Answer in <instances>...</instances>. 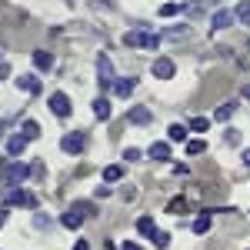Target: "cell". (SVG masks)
<instances>
[{"label":"cell","mask_w":250,"mask_h":250,"mask_svg":"<svg viewBox=\"0 0 250 250\" xmlns=\"http://www.w3.org/2000/svg\"><path fill=\"white\" fill-rule=\"evenodd\" d=\"M94 210V204H87V200H77V204H70V210L60 217V224L67 227V230H77L80 224H83V217H90Z\"/></svg>","instance_id":"cell-1"},{"label":"cell","mask_w":250,"mask_h":250,"mask_svg":"<svg viewBox=\"0 0 250 250\" xmlns=\"http://www.w3.org/2000/svg\"><path fill=\"white\" fill-rule=\"evenodd\" d=\"M3 204H7V207H34V193H27L20 184H7Z\"/></svg>","instance_id":"cell-2"},{"label":"cell","mask_w":250,"mask_h":250,"mask_svg":"<svg viewBox=\"0 0 250 250\" xmlns=\"http://www.w3.org/2000/svg\"><path fill=\"white\" fill-rule=\"evenodd\" d=\"M114 80H117V74H114L110 57H107V54H97V83H100V87H110Z\"/></svg>","instance_id":"cell-3"},{"label":"cell","mask_w":250,"mask_h":250,"mask_svg":"<svg viewBox=\"0 0 250 250\" xmlns=\"http://www.w3.org/2000/svg\"><path fill=\"white\" fill-rule=\"evenodd\" d=\"M83 147H87V137L83 134H63L60 137V150L63 154H83Z\"/></svg>","instance_id":"cell-4"},{"label":"cell","mask_w":250,"mask_h":250,"mask_svg":"<svg viewBox=\"0 0 250 250\" xmlns=\"http://www.w3.org/2000/svg\"><path fill=\"white\" fill-rule=\"evenodd\" d=\"M47 104H50V110H54L57 117H67L70 110H74V104H70V97L63 94V90H57V94H50V100H47Z\"/></svg>","instance_id":"cell-5"},{"label":"cell","mask_w":250,"mask_h":250,"mask_svg":"<svg viewBox=\"0 0 250 250\" xmlns=\"http://www.w3.org/2000/svg\"><path fill=\"white\" fill-rule=\"evenodd\" d=\"M150 70H154L157 80H170V77H173V60H170V57H157Z\"/></svg>","instance_id":"cell-6"},{"label":"cell","mask_w":250,"mask_h":250,"mask_svg":"<svg viewBox=\"0 0 250 250\" xmlns=\"http://www.w3.org/2000/svg\"><path fill=\"white\" fill-rule=\"evenodd\" d=\"M17 87L23 90V94H40V80L34 77V74H20V77H17Z\"/></svg>","instance_id":"cell-7"},{"label":"cell","mask_w":250,"mask_h":250,"mask_svg":"<svg viewBox=\"0 0 250 250\" xmlns=\"http://www.w3.org/2000/svg\"><path fill=\"white\" fill-rule=\"evenodd\" d=\"M23 150H27V137H23V134H14L10 140H7V154H10V157H20Z\"/></svg>","instance_id":"cell-8"},{"label":"cell","mask_w":250,"mask_h":250,"mask_svg":"<svg viewBox=\"0 0 250 250\" xmlns=\"http://www.w3.org/2000/svg\"><path fill=\"white\" fill-rule=\"evenodd\" d=\"M27 167H23V164H10V167H7V180H10V184H23V180H27Z\"/></svg>","instance_id":"cell-9"},{"label":"cell","mask_w":250,"mask_h":250,"mask_svg":"<svg viewBox=\"0 0 250 250\" xmlns=\"http://www.w3.org/2000/svg\"><path fill=\"white\" fill-rule=\"evenodd\" d=\"M233 20H237V17H233L230 10H217V14H213V30H227Z\"/></svg>","instance_id":"cell-10"},{"label":"cell","mask_w":250,"mask_h":250,"mask_svg":"<svg viewBox=\"0 0 250 250\" xmlns=\"http://www.w3.org/2000/svg\"><path fill=\"white\" fill-rule=\"evenodd\" d=\"M94 117L97 120H110V100L107 97H97L94 100Z\"/></svg>","instance_id":"cell-11"},{"label":"cell","mask_w":250,"mask_h":250,"mask_svg":"<svg viewBox=\"0 0 250 250\" xmlns=\"http://www.w3.org/2000/svg\"><path fill=\"white\" fill-rule=\"evenodd\" d=\"M110 87H114V94L120 97V100H124V97H130V94H134V80H120V77H117L114 83H110Z\"/></svg>","instance_id":"cell-12"},{"label":"cell","mask_w":250,"mask_h":250,"mask_svg":"<svg viewBox=\"0 0 250 250\" xmlns=\"http://www.w3.org/2000/svg\"><path fill=\"white\" fill-rule=\"evenodd\" d=\"M167 137H170L173 144H187V127L184 124H170L167 127Z\"/></svg>","instance_id":"cell-13"},{"label":"cell","mask_w":250,"mask_h":250,"mask_svg":"<svg viewBox=\"0 0 250 250\" xmlns=\"http://www.w3.org/2000/svg\"><path fill=\"white\" fill-rule=\"evenodd\" d=\"M127 120H130V124H150L154 117H150V110H147V107H134V110L127 114Z\"/></svg>","instance_id":"cell-14"},{"label":"cell","mask_w":250,"mask_h":250,"mask_svg":"<svg viewBox=\"0 0 250 250\" xmlns=\"http://www.w3.org/2000/svg\"><path fill=\"white\" fill-rule=\"evenodd\" d=\"M50 63H54V57L47 50H34V67L37 70H50Z\"/></svg>","instance_id":"cell-15"},{"label":"cell","mask_w":250,"mask_h":250,"mask_svg":"<svg viewBox=\"0 0 250 250\" xmlns=\"http://www.w3.org/2000/svg\"><path fill=\"white\" fill-rule=\"evenodd\" d=\"M154 230H157L154 217H140V220H137V233H144V237H154Z\"/></svg>","instance_id":"cell-16"},{"label":"cell","mask_w":250,"mask_h":250,"mask_svg":"<svg viewBox=\"0 0 250 250\" xmlns=\"http://www.w3.org/2000/svg\"><path fill=\"white\" fill-rule=\"evenodd\" d=\"M20 134L27 137V140H37V137H40V124H37V120H23Z\"/></svg>","instance_id":"cell-17"},{"label":"cell","mask_w":250,"mask_h":250,"mask_svg":"<svg viewBox=\"0 0 250 250\" xmlns=\"http://www.w3.org/2000/svg\"><path fill=\"white\" fill-rule=\"evenodd\" d=\"M150 157L154 160H170V144H150Z\"/></svg>","instance_id":"cell-18"},{"label":"cell","mask_w":250,"mask_h":250,"mask_svg":"<svg viewBox=\"0 0 250 250\" xmlns=\"http://www.w3.org/2000/svg\"><path fill=\"white\" fill-rule=\"evenodd\" d=\"M190 130H193V134H207V130H210V117H193Z\"/></svg>","instance_id":"cell-19"},{"label":"cell","mask_w":250,"mask_h":250,"mask_svg":"<svg viewBox=\"0 0 250 250\" xmlns=\"http://www.w3.org/2000/svg\"><path fill=\"white\" fill-rule=\"evenodd\" d=\"M120 177H124V167H117V164H110V167H104V180H107V184H117Z\"/></svg>","instance_id":"cell-20"},{"label":"cell","mask_w":250,"mask_h":250,"mask_svg":"<svg viewBox=\"0 0 250 250\" xmlns=\"http://www.w3.org/2000/svg\"><path fill=\"white\" fill-rule=\"evenodd\" d=\"M144 34H147V30H130V34L124 37V43H127V47H144Z\"/></svg>","instance_id":"cell-21"},{"label":"cell","mask_w":250,"mask_h":250,"mask_svg":"<svg viewBox=\"0 0 250 250\" xmlns=\"http://www.w3.org/2000/svg\"><path fill=\"white\" fill-rule=\"evenodd\" d=\"M233 110H237V104L230 100V104H220V107H217V114H213V117H217V120H230V117H233Z\"/></svg>","instance_id":"cell-22"},{"label":"cell","mask_w":250,"mask_h":250,"mask_svg":"<svg viewBox=\"0 0 250 250\" xmlns=\"http://www.w3.org/2000/svg\"><path fill=\"white\" fill-rule=\"evenodd\" d=\"M207 150V140H187V154L190 157H200Z\"/></svg>","instance_id":"cell-23"},{"label":"cell","mask_w":250,"mask_h":250,"mask_svg":"<svg viewBox=\"0 0 250 250\" xmlns=\"http://www.w3.org/2000/svg\"><path fill=\"white\" fill-rule=\"evenodd\" d=\"M233 17H237V20H244V23H250V0H244V3H237Z\"/></svg>","instance_id":"cell-24"},{"label":"cell","mask_w":250,"mask_h":250,"mask_svg":"<svg viewBox=\"0 0 250 250\" xmlns=\"http://www.w3.org/2000/svg\"><path fill=\"white\" fill-rule=\"evenodd\" d=\"M207 230H210V217L204 213V217H197V220H193V233H200V237H204Z\"/></svg>","instance_id":"cell-25"},{"label":"cell","mask_w":250,"mask_h":250,"mask_svg":"<svg viewBox=\"0 0 250 250\" xmlns=\"http://www.w3.org/2000/svg\"><path fill=\"white\" fill-rule=\"evenodd\" d=\"M224 144H230V147H237V144H240V130H233V127H227V130H224Z\"/></svg>","instance_id":"cell-26"},{"label":"cell","mask_w":250,"mask_h":250,"mask_svg":"<svg viewBox=\"0 0 250 250\" xmlns=\"http://www.w3.org/2000/svg\"><path fill=\"white\" fill-rule=\"evenodd\" d=\"M184 10V3H164L160 7V17H173V14H180Z\"/></svg>","instance_id":"cell-27"},{"label":"cell","mask_w":250,"mask_h":250,"mask_svg":"<svg viewBox=\"0 0 250 250\" xmlns=\"http://www.w3.org/2000/svg\"><path fill=\"white\" fill-rule=\"evenodd\" d=\"M187 34H190L187 27H167V34H164V37H167V40H177V37H187Z\"/></svg>","instance_id":"cell-28"},{"label":"cell","mask_w":250,"mask_h":250,"mask_svg":"<svg viewBox=\"0 0 250 250\" xmlns=\"http://www.w3.org/2000/svg\"><path fill=\"white\" fill-rule=\"evenodd\" d=\"M154 244H157L160 250H164L167 244H170V233H167V230H154Z\"/></svg>","instance_id":"cell-29"},{"label":"cell","mask_w":250,"mask_h":250,"mask_svg":"<svg viewBox=\"0 0 250 250\" xmlns=\"http://www.w3.org/2000/svg\"><path fill=\"white\" fill-rule=\"evenodd\" d=\"M144 47H147V50H157V47H160V37L147 30V34H144Z\"/></svg>","instance_id":"cell-30"},{"label":"cell","mask_w":250,"mask_h":250,"mask_svg":"<svg viewBox=\"0 0 250 250\" xmlns=\"http://www.w3.org/2000/svg\"><path fill=\"white\" fill-rule=\"evenodd\" d=\"M34 227H37V230H47V227H50V220H47L43 213H37V217H34Z\"/></svg>","instance_id":"cell-31"},{"label":"cell","mask_w":250,"mask_h":250,"mask_svg":"<svg viewBox=\"0 0 250 250\" xmlns=\"http://www.w3.org/2000/svg\"><path fill=\"white\" fill-rule=\"evenodd\" d=\"M124 160H140V150H137V147H127V150H124Z\"/></svg>","instance_id":"cell-32"},{"label":"cell","mask_w":250,"mask_h":250,"mask_svg":"<svg viewBox=\"0 0 250 250\" xmlns=\"http://www.w3.org/2000/svg\"><path fill=\"white\" fill-rule=\"evenodd\" d=\"M124 250H144L140 244H134V240H124Z\"/></svg>","instance_id":"cell-33"},{"label":"cell","mask_w":250,"mask_h":250,"mask_svg":"<svg viewBox=\"0 0 250 250\" xmlns=\"http://www.w3.org/2000/svg\"><path fill=\"white\" fill-rule=\"evenodd\" d=\"M74 250H90V244H87V240H77V247Z\"/></svg>","instance_id":"cell-34"},{"label":"cell","mask_w":250,"mask_h":250,"mask_svg":"<svg viewBox=\"0 0 250 250\" xmlns=\"http://www.w3.org/2000/svg\"><path fill=\"white\" fill-rule=\"evenodd\" d=\"M3 224H7V210H0V227H3Z\"/></svg>","instance_id":"cell-35"},{"label":"cell","mask_w":250,"mask_h":250,"mask_svg":"<svg viewBox=\"0 0 250 250\" xmlns=\"http://www.w3.org/2000/svg\"><path fill=\"white\" fill-rule=\"evenodd\" d=\"M244 164H247V167H250V150H247V154H244Z\"/></svg>","instance_id":"cell-36"}]
</instances>
